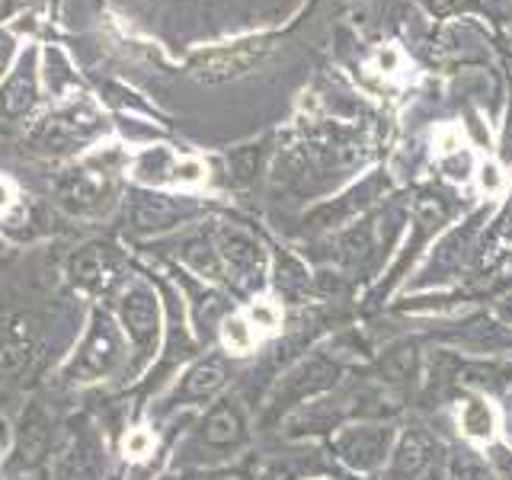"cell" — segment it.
<instances>
[{
	"instance_id": "277c9868",
	"label": "cell",
	"mask_w": 512,
	"mask_h": 480,
	"mask_svg": "<svg viewBox=\"0 0 512 480\" xmlns=\"http://www.w3.org/2000/svg\"><path fill=\"white\" fill-rule=\"evenodd\" d=\"M52 448V423L39 404H32L20 429H16V445L13 458L7 464V480H45V458Z\"/></svg>"
},
{
	"instance_id": "ba28073f",
	"label": "cell",
	"mask_w": 512,
	"mask_h": 480,
	"mask_svg": "<svg viewBox=\"0 0 512 480\" xmlns=\"http://www.w3.org/2000/svg\"><path fill=\"white\" fill-rule=\"evenodd\" d=\"M36 106H39V68H36V52L29 48L13 64V71L4 77V87H0V119L20 122Z\"/></svg>"
},
{
	"instance_id": "d6a6232c",
	"label": "cell",
	"mask_w": 512,
	"mask_h": 480,
	"mask_svg": "<svg viewBox=\"0 0 512 480\" xmlns=\"http://www.w3.org/2000/svg\"><path fill=\"white\" fill-rule=\"evenodd\" d=\"M500 234H503L506 240H512V202H509V208H506L503 218H500Z\"/></svg>"
},
{
	"instance_id": "836d02e7",
	"label": "cell",
	"mask_w": 512,
	"mask_h": 480,
	"mask_svg": "<svg viewBox=\"0 0 512 480\" xmlns=\"http://www.w3.org/2000/svg\"><path fill=\"white\" fill-rule=\"evenodd\" d=\"M199 480H247V477L240 474V471H218V474H205Z\"/></svg>"
},
{
	"instance_id": "7c38bea8",
	"label": "cell",
	"mask_w": 512,
	"mask_h": 480,
	"mask_svg": "<svg viewBox=\"0 0 512 480\" xmlns=\"http://www.w3.org/2000/svg\"><path fill=\"white\" fill-rule=\"evenodd\" d=\"M388 442H391L388 429H349L340 436L336 448H340V455H343V461L349 464V468L368 471L384 458V452H388Z\"/></svg>"
},
{
	"instance_id": "30bf717a",
	"label": "cell",
	"mask_w": 512,
	"mask_h": 480,
	"mask_svg": "<svg viewBox=\"0 0 512 480\" xmlns=\"http://www.w3.org/2000/svg\"><path fill=\"white\" fill-rule=\"evenodd\" d=\"M71 279L74 285L87 288V292H106V288L119 279V256L106 244H90L74 253L71 260Z\"/></svg>"
},
{
	"instance_id": "9c48e42d",
	"label": "cell",
	"mask_w": 512,
	"mask_h": 480,
	"mask_svg": "<svg viewBox=\"0 0 512 480\" xmlns=\"http://www.w3.org/2000/svg\"><path fill=\"white\" fill-rule=\"evenodd\" d=\"M103 474V448L90 429H80L64 445L58 458L55 480H100Z\"/></svg>"
},
{
	"instance_id": "d590c367",
	"label": "cell",
	"mask_w": 512,
	"mask_h": 480,
	"mask_svg": "<svg viewBox=\"0 0 512 480\" xmlns=\"http://www.w3.org/2000/svg\"><path fill=\"white\" fill-rule=\"evenodd\" d=\"M484 183L496 186V170H484Z\"/></svg>"
},
{
	"instance_id": "52a82bcc",
	"label": "cell",
	"mask_w": 512,
	"mask_h": 480,
	"mask_svg": "<svg viewBox=\"0 0 512 480\" xmlns=\"http://www.w3.org/2000/svg\"><path fill=\"white\" fill-rule=\"evenodd\" d=\"M39 352V324L29 314L0 317V375H20Z\"/></svg>"
},
{
	"instance_id": "f1b7e54d",
	"label": "cell",
	"mask_w": 512,
	"mask_h": 480,
	"mask_svg": "<svg viewBox=\"0 0 512 480\" xmlns=\"http://www.w3.org/2000/svg\"><path fill=\"white\" fill-rule=\"evenodd\" d=\"M26 7V0H0V23L10 20L13 13H20Z\"/></svg>"
},
{
	"instance_id": "cb8c5ba5",
	"label": "cell",
	"mask_w": 512,
	"mask_h": 480,
	"mask_svg": "<svg viewBox=\"0 0 512 480\" xmlns=\"http://www.w3.org/2000/svg\"><path fill=\"white\" fill-rule=\"evenodd\" d=\"M45 61H48V87H52L55 93H61L64 84H77V77L71 74L68 61H64V55L58 52V48H48Z\"/></svg>"
},
{
	"instance_id": "5b68a950",
	"label": "cell",
	"mask_w": 512,
	"mask_h": 480,
	"mask_svg": "<svg viewBox=\"0 0 512 480\" xmlns=\"http://www.w3.org/2000/svg\"><path fill=\"white\" fill-rule=\"evenodd\" d=\"M55 196L71 215H100V212H106L112 196H116L112 170L106 164L103 167L84 164L77 170H68L55 183Z\"/></svg>"
},
{
	"instance_id": "8fae6325",
	"label": "cell",
	"mask_w": 512,
	"mask_h": 480,
	"mask_svg": "<svg viewBox=\"0 0 512 480\" xmlns=\"http://www.w3.org/2000/svg\"><path fill=\"white\" fill-rule=\"evenodd\" d=\"M218 256L221 263L228 266L234 272L237 282H253L256 276H260V263H263V253H260V244L244 234L237 228H224L218 234Z\"/></svg>"
},
{
	"instance_id": "83f0119b",
	"label": "cell",
	"mask_w": 512,
	"mask_h": 480,
	"mask_svg": "<svg viewBox=\"0 0 512 480\" xmlns=\"http://www.w3.org/2000/svg\"><path fill=\"white\" fill-rule=\"evenodd\" d=\"M231 167H234V180H237V183H247L250 176H253V170H256V154H253V151H240V154H234V157H231Z\"/></svg>"
},
{
	"instance_id": "d4e9b609",
	"label": "cell",
	"mask_w": 512,
	"mask_h": 480,
	"mask_svg": "<svg viewBox=\"0 0 512 480\" xmlns=\"http://www.w3.org/2000/svg\"><path fill=\"white\" fill-rule=\"evenodd\" d=\"M224 343H228L234 352H247L253 346V333L240 317H228L224 320Z\"/></svg>"
},
{
	"instance_id": "e575fe53",
	"label": "cell",
	"mask_w": 512,
	"mask_h": 480,
	"mask_svg": "<svg viewBox=\"0 0 512 480\" xmlns=\"http://www.w3.org/2000/svg\"><path fill=\"white\" fill-rule=\"evenodd\" d=\"M10 205V189H7V183H0V212Z\"/></svg>"
},
{
	"instance_id": "8992f818",
	"label": "cell",
	"mask_w": 512,
	"mask_h": 480,
	"mask_svg": "<svg viewBox=\"0 0 512 480\" xmlns=\"http://www.w3.org/2000/svg\"><path fill=\"white\" fill-rule=\"evenodd\" d=\"M269 52H272V45L266 39L221 45V48H212V52H202L196 61L189 64V71H192V77H196V80H205V84H218V80L244 77L253 68H260Z\"/></svg>"
},
{
	"instance_id": "9a60e30c",
	"label": "cell",
	"mask_w": 512,
	"mask_h": 480,
	"mask_svg": "<svg viewBox=\"0 0 512 480\" xmlns=\"http://www.w3.org/2000/svg\"><path fill=\"white\" fill-rule=\"evenodd\" d=\"M244 416L234 404H221L205 416V423L199 426V442L208 448H234L244 442Z\"/></svg>"
},
{
	"instance_id": "e0dca14e",
	"label": "cell",
	"mask_w": 512,
	"mask_h": 480,
	"mask_svg": "<svg viewBox=\"0 0 512 480\" xmlns=\"http://www.w3.org/2000/svg\"><path fill=\"white\" fill-rule=\"evenodd\" d=\"M176 167H180V160L173 157V151L167 148V144H157V148H148V151H141L135 157V180L144 183L148 189L154 186H164L170 180H176Z\"/></svg>"
},
{
	"instance_id": "4316f807",
	"label": "cell",
	"mask_w": 512,
	"mask_h": 480,
	"mask_svg": "<svg viewBox=\"0 0 512 480\" xmlns=\"http://www.w3.org/2000/svg\"><path fill=\"white\" fill-rule=\"evenodd\" d=\"M13 61H16V39L13 32L0 29V80L13 71Z\"/></svg>"
},
{
	"instance_id": "603a6c76",
	"label": "cell",
	"mask_w": 512,
	"mask_h": 480,
	"mask_svg": "<svg viewBox=\"0 0 512 480\" xmlns=\"http://www.w3.org/2000/svg\"><path fill=\"white\" fill-rule=\"evenodd\" d=\"M276 282H279V288L285 295H301L304 288H308V276H304V269H301V263H295V260H279V276H276Z\"/></svg>"
},
{
	"instance_id": "5bb4252c",
	"label": "cell",
	"mask_w": 512,
	"mask_h": 480,
	"mask_svg": "<svg viewBox=\"0 0 512 480\" xmlns=\"http://www.w3.org/2000/svg\"><path fill=\"white\" fill-rule=\"evenodd\" d=\"M336 375H340V368H336L333 362L308 359L285 378V384L279 388V397L298 400V397H308V394H317V391H327L330 384H336Z\"/></svg>"
},
{
	"instance_id": "1f68e13d",
	"label": "cell",
	"mask_w": 512,
	"mask_h": 480,
	"mask_svg": "<svg viewBox=\"0 0 512 480\" xmlns=\"http://www.w3.org/2000/svg\"><path fill=\"white\" fill-rule=\"evenodd\" d=\"M496 314H500V317L506 320V324H512V292H509L500 304H496Z\"/></svg>"
},
{
	"instance_id": "f546056e",
	"label": "cell",
	"mask_w": 512,
	"mask_h": 480,
	"mask_svg": "<svg viewBox=\"0 0 512 480\" xmlns=\"http://www.w3.org/2000/svg\"><path fill=\"white\" fill-rule=\"evenodd\" d=\"M253 320H256V324H263V327H276L279 314L272 311V308H256V311H253Z\"/></svg>"
},
{
	"instance_id": "7402d4cb",
	"label": "cell",
	"mask_w": 512,
	"mask_h": 480,
	"mask_svg": "<svg viewBox=\"0 0 512 480\" xmlns=\"http://www.w3.org/2000/svg\"><path fill=\"white\" fill-rule=\"evenodd\" d=\"M340 250H343V260H346V263H359V260H365V256L372 253V231H368V228L349 231V234L340 240Z\"/></svg>"
},
{
	"instance_id": "44dd1931",
	"label": "cell",
	"mask_w": 512,
	"mask_h": 480,
	"mask_svg": "<svg viewBox=\"0 0 512 480\" xmlns=\"http://www.w3.org/2000/svg\"><path fill=\"white\" fill-rule=\"evenodd\" d=\"M416 372V346H397L381 362V375L388 381H407Z\"/></svg>"
},
{
	"instance_id": "8d00e7d4",
	"label": "cell",
	"mask_w": 512,
	"mask_h": 480,
	"mask_svg": "<svg viewBox=\"0 0 512 480\" xmlns=\"http://www.w3.org/2000/svg\"><path fill=\"white\" fill-rule=\"evenodd\" d=\"M423 480H439V477H436V474H432V471H429V474H426Z\"/></svg>"
},
{
	"instance_id": "d6986e66",
	"label": "cell",
	"mask_w": 512,
	"mask_h": 480,
	"mask_svg": "<svg viewBox=\"0 0 512 480\" xmlns=\"http://www.w3.org/2000/svg\"><path fill=\"white\" fill-rule=\"evenodd\" d=\"M180 256L196 272H202L205 279H221L224 263L218 256V247H212V240L208 237H186L180 244Z\"/></svg>"
},
{
	"instance_id": "ffe728a7",
	"label": "cell",
	"mask_w": 512,
	"mask_h": 480,
	"mask_svg": "<svg viewBox=\"0 0 512 480\" xmlns=\"http://www.w3.org/2000/svg\"><path fill=\"white\" fill-rule=\"evenodd\" d=\"M461 426L471 439H490L493 436V410L484 400H468L461 410Z\"/></svg>"
},
{
	"instance_id": "7a4b0ae2",
	"label": "cell",
	"mask_w": 512,
	"mask_h": 480,
	"mask_svg": "<svg viewBox=\"0 0 512 480\" xmlns=\"http://www.w3.org/2000/svg\"><path fill=\"white\" fill-rule=\"evenodd\" d=\"M125 356V346H122V336L119 327L112 324V317L96 311L93 314V324L80 343L77 356L68 365V378L71 381H96V378H106L112 368H116Z\"/></svg>"
},
{
	"instance_id": "6da1fadb",
	"label": "cell",
	"mask_w": 512,
	"mask_h": 480,
	"mask_svg": "<svg viewBox=\"0 0 512 480\" xmlns=\"http://www.w3.org/2000/svg\"><path fill=\"white\" fill-rule=\"evenodd\" d=\"M103 119L90 103H74L52 112L48 119L36 125V132L29 135V144L45 154H71L90 144L103 132Z\"/></svg>"
},
{
	"instance_id": "484cf974",
	"label": "cell",
	"mask_w": 512,
	"mask_h": 480,
	"mask_svg": "<svg viewBox=\"0 0 512 480\" xmlns=\"http://www.w3.org/2000/svg\"><path fill=\"white\" fill-rule=\"evenodd\" d=\"M448 480H490V477H487V468L474 455H458Z\"/></svg>"
},
{
	"instance_id": "4fadbf2b",
	"label": "cell",
	"mask_w": 512,
	"mask_h": 480,
	"mask_svg": "<svg viewBox=\"0 0 512 480\" xmlns=\"http://www.w3.org/2000/svg\"><path fill=\"white\" fill-rule=\"evenodd\" d=\"M128 218H132V228L141 231V234L164 231L176 218V202L167 199V196H157L154 189L135 192L132 202H128Z\"/></svg>"
},
{
	"instance_id": "2e32d148",
	"label": "cell",
	"mask_w": 512,
	"mask_h": 480,
	"mask_svg": "<svg viewBox=\"0 0 512 480\" xmlns=\"http://www.w3.org/2000/svg\"><path fill=\"white\" fill-rule=\"evenodd\" d=\"M432 455H436V442L426 432H407L394 452L391 477H416L423 468H429Z\"/></svg>"
},
{
	"instance_id": "3957f363",
	"label": "cell",
	"mask_w": 512,
	"mask_h": 480,
	"mask_svg": "<svg viewBox=\"0 0 512 480\" xmlns=\"http://www.w3.org/2000/svg\"><path fill=\"white\" fill-rule=\"evenodd\" d=\"M119 320L122 330L128 333V340L135 343L138 362L135 368H141L154 356L157 340H160V301L144 282H132L119 295Z\"/></svg>"
},
{
	"instance_id": "74e56055",
	"label": "cell",
	"mask_w": 512,
	"mask_h": 480,
	"mask_svg": "<svg viewBox=\"0 0 512 480\" xmlns=\"http://www.w3.org/2000/svg\"><path fill=\"white\" fill-rule=\"evenodd\" d=\"M160 480H176V477H160Z\"/></svg>"
},
{
	"instance_id": "4dcf8cb0",
	"label": "cell",
	"mask_w": 512,
	"mask_h": 480,
	"mask_svg": "<svg viewBox=\"0 0 512 480\" xmlns=\"http://www.w3.org/2000/svg\"><path fill=\"white\" fill-rule=\"evenodd\" d=\"M493 461H496V468L503 471V477L512 480V458H509V452H503V448H496V452H493Z\"/></svg>"
},
{
	"instance_id": "ac0fdd59",
	"label": "cell",
	"mask_w": 512,
	"mask_h": 480,
	"mask_svg": "<svg viewBox=\"0 0 512 480\" xmlns=\"http://www.w3.org/2000/svg\"><path fill=\"white\" fill-rule=\"evenodd\" d=\"M221 384H224V365H221V359H205V362L189 368V375L183 378V388L176 391V397L202 400L208 394H215Z\"/></svg>"
}]
</instances>
